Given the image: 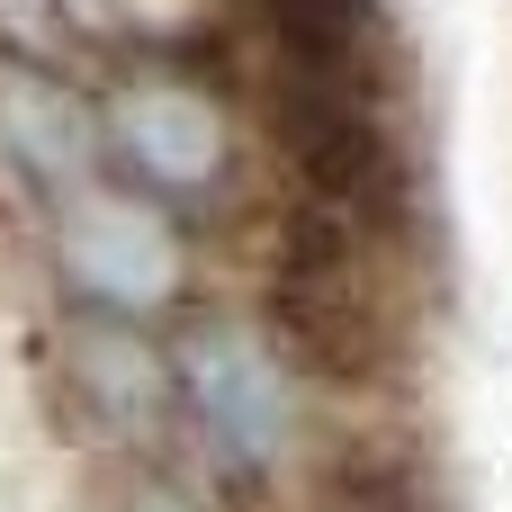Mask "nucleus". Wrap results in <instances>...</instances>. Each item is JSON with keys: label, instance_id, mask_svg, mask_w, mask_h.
Returning <instances> with one entry per match:
<instances>
[{"label": "nucleus", "instance_id": "1", "mask_svg": "<svg viewBox=\"0 0 512 512\" xmlns=\"http://www.w3.org/2000/svg\"><path fill=\"white\" fill-rule=\"evenodd\" d=\"M117 153L135 162V180L153 198H198L225 189V117L207 90L189 81H135L117 99Z\"/></svg>", "mask_w": 512, "mask_h": 512}, {"label": "nucleus", "instance_id": "2", "mask_svg": "<svg viewBox=\"0 0 512 512\" xmlns=\"http://www.w3.org/2000/svg\"><path fill=\"white\" fill-rule=\"evenodd\" d=\"M63 261L81 288L117 297V306H153L180 270L171 252V225L144 207V198H72V234H63Z\"/></svg>", "mask_w": 512, "mask_h": 512}, {"label": "nucleus", "instance_id": "3", "mask_svg": "<svg viewBox=\"0 0 512 512\" xmlns=\"http://www.w3.org/2000/svg\"><path fill=\"white\" fill-rule=\"evenodd\" d=\"M189 396L207 414V432L243 459H270L279 432H288V396H279V369L261 342L243 333H198L189 342Z\"/></svg>", "mask_w": 512, "mask_h": 512}]
</instances>
